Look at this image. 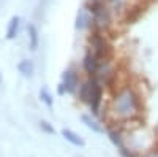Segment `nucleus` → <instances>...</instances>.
<instances>
[{
  "label": "nucleus",
  "mask_w": 158,
  "mask_h": 157,
  "mask_svg": "<svg viewBox=\"0 0 158 157\" xmlns=\"http://www.w3.org/2000/svg\"><path fill=\"white\" fill-rule=\"evenodd\" d=\"M101 98H103V87H101L100 83H98V86H97V89H95V94H94V97H92V102H90V107H92V111H94V113H98L100 105H101Z\"/></svg>",
  "instance_id": "obj_12"
},
{
  "label": "nucleus",
  "mask_w": 158,
  "mask_h": 157,
  "mask_svg": "<svg viewBox=\"0 0 158 157\" xmlns=\"http://www.w3.org/2000/svg\"><path fill=\"white\" fill-rule=\"evenodd\" d=\"M27 32H29V48L32 51H35L40 45V37H38V29L35 27L33 24L27 25Z\"/></svg>",
  "instance_id": "obj_11"
},
{
  "label": "nucleus",
  "mask_w": 158,
  "mask_h": 157,
  "mask_svg": "<svg viewBox=\"0 0 158 157\" xmlns=\"http://www.w3.org/2000/svg\"><path fill=\"white\" fill-rule=\"evenodd\" d=\"M40 98H41V102L46 103V107L52 108V105H54V98H52V95L49 94L48 89H41V90H40Z\"/></svg>",
  "instance_id": "obj_14"
},
{
  "label": "nucleus",
  "mask_w": 158,
  "mask_h": 157,
  "mask_svg": "<svg viewBox=\"0 0 158 157\" xmlns=\"http://www.w3.org/2000/svg\"><path fill=\"white\" fill-rule=\"evenodd\" d=\"M40 127H41V129L44 130L46 133H56L54 127H52V125H51L49 122H46V121H41V122H40Z\"/></svg>",
  "instance_id": "obj_15"
},
{
  "label": "nucleus",
  "mask_w": 158,
  "mask_h": 157,
  "mask_svg": "<svg viewBox=\"0 0 158 157\" xmlns=\"http://www.w3.org/2000/svg\"><path fill=\"white\" fill-rule=\"evenodd\" d=\"M90 11L94 15V27L97 29V32L104 30L109 25V13L101 3H92L90 5Z\"/></svg>",
  "instance_id": "obj_2"
},
{
  "label": "nucleus",
  "mask_w": 158,
  "mask_h": 157,
  "mask_svg": "<svg viewBox=\"0 0 158 157\" xmlns=\"http://www.w3.org/2000/svg\"><path fill=\"white\" fill-rule=\"evenodd\" d=\"M0 81H2V78H0Z\"/></svg>",
  "instance_id": "obj_19"
},
{
  "label": "nucleus",
  "mask_w": 158,
  "mask_h": 157,
  "mask_svg": "<svg viewBox=\"0 0 158 157\" xmlns=\"http://www.w3.org/2000/svg\"><path fill=\"white\" fill-rule=\"evenodd\" d=\"M19 25H21V18L19 16H13L10 24H8V29H6V40H13V38L18 35Z\"/></svg>",
  "instance_id": "obj_10"
},
{
  "label": "nucleus",
  "mask_w": 158,
  "mask_h": 157,
  "mask_svg": "<svg viewBox=\"0 0 158 157\" xmlns=\"http://www.w3.org/2000/svg\"><path fill=\"white\" fill-rule=\"evenodd\" d=\"M97 86H98V81L97 80H87L81 86V89H79V98H81V102L90 103L92 102V97H94V94H95Z\"/></svg>",
  "instance_id": "obj_6"
},
{
  "label": "nucleus",
  "mask_w": 158,
  "mask_h": 157,
  "mask_svg": "<svg viewBox=\"0 0 158 157\" xmlns=\"http://www.w3.org/2000/svg\"><path fill=\"white\" fill-rule=\"evenodd\" d=\"M18 70L19 73H22L24 76H32L33 73V62L29 60V59H24L18 63Z\"/></svg>",
  "instance_id": "obj_13"
},
{
  "label": "nucleus",
  "mask_w": 158,
  "mask_h": 157,
  "mask_svg": "<svg viewBox=\"0 0 158 157\" xmlns=\"http://www.w3.org/2000/svg\"><path fill=\"white\" fill-rule=\"evenodd\" d=\"M146 157H158V151H155V152H150L149 155H146Z\"/></svg>",
  "instance_id": "obj_17"
},
{
  "label": "nucleus",
  "mask_w": 158,
  "mask_h": 157,
  "mask_svg": "<svg viewBox=\"0 0 158 157\" xmlns=\"http://www.w3.org/2000/svg\"><path fill=\"white\" fill-rule=\"evenodd\" d=\"M79 84V78H77V73L71 68H68L67 72L63 73L62 76V83H60V87H59V94H65V92H68V94H73L76 87Z\"/></svg>",
  "instance_id": "obj_4"
},
{
  "label": "nucleus",
  "mask_w": 158,
  "mask_h": 157,
  "mask_svg": "<svg viewBox=\"0 0 158 157\" xmlns=\"http://www.w3.org/2000/svg\"><path fill=\"white\" fill-rule=\"evenodd\" d=\"M81 119H82V122L85 124V127L90 129L92 132H95V133H103V132H104V129L101 127V124L95 119V117H92L90 114H82Z\"/></svg>",
  "instance_id": "obj_8"
},
{
  "label": "nucleus",
  "mask_w": 158,
  "mask_h": 157,
  "mask_svg": "<svg viewBox=\"0 0 158 157\" xmlns=\"http://www.w3.org/2000/svg\"><path fill=\"white\" fill-rule=\"evenodd\" d=\"M112 111L118 119H133L139 114V97L131 87H123L112 98Z\"/></svg>",
  "instance_id": "obj_1"
},
{
  "label": "nucleus",
  "mask_w": 158,
  "mask_h": 157,
  "mask_svg": "<svg viewBox=\"0 0 158 157\" xmlns=\"http://www.w3.org/2000/svg\"><path fill=\"white\" fill-rule=\"evenodd\" d=\"M89 43H90V46L94 48V54L101 60L103 57L106 59V56H108V51H109V46H108V43H106V40H104V37L100 33V32H94L90 35V38H89Z\"/></svg>",
  "instance_id": "obj_3"
},
{
  "label": "nucleus",
  "mask_w": 158,
  "mask_h": 157,
  "mask_svg": "<svg viewBox=\"0 0 158 157\" xmlns=\"http://www.w3.org/2000/svg\"><path fill=\"white\" fill-rule=\"evenodd\" d=\"M92 3H101V0H92Z\"/></svg>",
  "instance_id": "obj_18"
},
{
  "label": "nucleus",
  "mask_w": 158,
  "mask_h": 157,
  "mask_svg": "<svg viewBox=\"0 0 158 157\" xmlns=\"http://www.w3.org/2000/svg\"><path fill=\"white\" fill-rule=\"evenodd\" d=\"M82 65H84V70H85L89 75H97L98 70H100V59H98L92 51H89L87 54L84 56Z\"/></svg>",
  "instance_id": "obj_7"
},
{
  "label": "nucleus",
  "mask_w": 158,
  "mask_h": 157,
  "mask_svg": "<svg viewBox=\"0 0 158 157\" xmlns=\"http://www.w3.org/2000/svg\"><path fill=\"white\" fill-rule=\"evenodd\" d=\"M62 137L67 140L68 143H71L73 146H84L85 143H84V140L79 137L76 132H73V130H70V129H63L62 130Z\"/></svg>",
  "instance_id": "obj_9"
},
{
  "label": "nucleus",
  "mask_w": 158,
  "mask_h": 157,
  "mask_svg": "<svg viewBox=\"0 0 158 157\" xmlns=\"http://www.w3.org/2000/svg\"><path fill=\"white\" fill-rule=\"evenodd\" d=\"M92 24H94V15H92L90 8H89V7L79 8L77 16H76V29H79V30H85V29L90 27Z\"/></svg>",
  "instance_id": "obj_5"
},
{
  "label": "nucleus",
  "mask_w": 158,
  "mask_h": 157,
  "mask_svg": "<svg viewBox=\"0 0 158 157\" xmlns=\"http://www.w3.org/2000/svg\"><path fill=\"white\" fill-rule=\"evenodd\" d=\"M109 3H111V7L114 10H120L123 7V3H125V0H109Z\"/></svg>",
  "instance_id": "obj_16"
}]
</instances>
